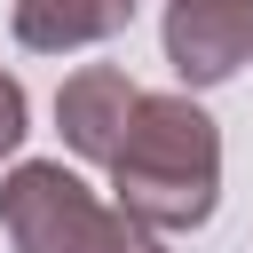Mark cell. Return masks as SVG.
Here are the masks:
<instances>
[{"mask_svg": "<svg viewBox=\"0 0 253 253\" xmlns=\"http://www.w3.org/2000/svg\"><path fill=\"white\" fill-rule=\"evenodd\" d=\"M111 198L158 237L213 221V206H221V126L206 119L198 95H182V87L142 95V111H134V126L111 158Z\"/></svg>", "mask_w": 253, "mask_h": 253, "instance_id": "cell-1", "label": "cell"}, {"mask_svg": "<svg viewBox=\"0 0 253 253\" xmlns=\"http://www.w3.org/2000/svg\"><path fill=\"white\" fill-rule=\"evenodd\" d=\"M0 237L16 253H166L119 198H95L63 158H16L0 174Z\"/></svg>", "mask_w": 253, "mask_h": 253, "instance_id": "cell-2", "label": "cell"}, {"mask_svg": "<svg viewBox=\"0 0 253 253\" xmlns=\"http://www.w3.org/2000/svg\"><path fill=\"white\" fill-rule=\"evenodd\" d=\"M158 40H166V63H174L182 95L221 87L253 55V0H166Z\"/></svg>", "mask_w": 253, "mask_h": 253, "instance_id": "cell-3", "label": "cell"}, {"mask_svg": "<svg viewBox=\"0 0 253 253\" xmlns=\"http://www.w3.org/2000/svg\"><path fill=\"white\" fill-rule=\"evenodd\" d=\"M134 111H142V87H134L119 63H79V71L55 87V126H63V142H71V158H87V166H111V158H119Z\"/></svg>", "mask_w": 253, "mask_h": 253, "instance_id": "cell-4", "label": "cell"}, {"mask_svg": "<svg viewBox=\"0 0 253 253\" xmlns=\"http://www.w3.org/2000/svg\"><path fill=\"white\" fill-rule=\"evenodd\" d=\"M142 0H16L8 8V32L16 47L32 55H71V47H103L134 24Z\"/></svg>", "mask_w": 253, "mask_h": 253, "instance_id": "cell-5", "label": "cell"}, {"mask_svg": "<svg viewBox=\"0 0 253 253\" xmlns=\"http://www.w3.org/2000/svg\"><path fill=\"white\" fill-rule=\"evenodd\" d=\"M24 134H32V103H24L16 71H0V158H16V150H24Z\"/></svg>", "mask_w": 253, "mask_h": 253, "instance_id": "cell-6", "label": "cell"}]
</instances>
